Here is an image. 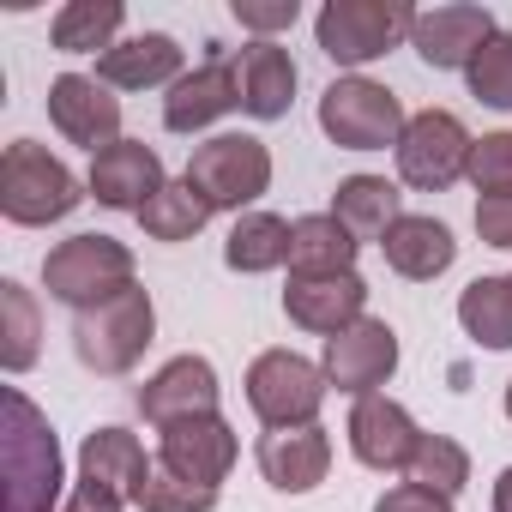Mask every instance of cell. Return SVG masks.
I'll return each mask as SVG.
<instances>
[{
	"label": "cell",
	"mask_w": 512,
	"mask_h": 512,
	"mask_svg": "<svg viewBox=\"0 0 512 512\" xmlns=\"http://www.w3.org/2000/svg\"><path fill=\"white\" fill-rule=\"evenodd\" d=\"M151 338H157V308H151V290L139 284L73 314V350L91 374H133Z\"/></svg>",
	"instance_id": "obj_3"
},
{
	"label": "cell",
	"mask_w": 512,
	"mask_h": 512,
	"mask_svg": "<svg viewBox=\"0 0 512 512\" xmlns=\"http://www.w3.org/2000/svg\"><path fill=\"white\" fill-rule=\"evenodd\" d=\"M85 187H91L97 205H109V211H133V217H139V211L169 187V175H163V157H157L145 139H121V145H109L103 157H91Z\"/></svg>",
	"instance_id": "obj_15"
},
{
	"label": "cell",
	"mask_w": 512,
	"mask_h": 512,
	"mask_svg": "<svg viewBox=\"0 0 512 512\" xmlns=\"http://www.w3.org/2000/svg\"><path fill=\"white\" fill-rule=\"evenodd\" d=\"M79 175L49 157L43 145L31 139H13L7 157H0V211H7V223L19 229H43V223H61L79 211Z\"/></svg>",
	"instance_id": "obj_2"
},
{
	"label": "cell",
	"mask_w": 512,
	"mask_h": 512,
	"mask_svg": "<svg viewBox=\"0 0 512 512\" xmlns=\"http://www.w3.org/2000/svg\"><path fill=\"white\" fill-rule=\"evenodd\" d=\"M284 314H290V326H302L314 338H338L344 326L368 320V284H362V272H344V278H290Z\"/></svg>",
	"instance_id": "obj_17"
},
{
	"label": "cell",
	"mask_w": 512,
	"mask_h": 512,
	"mask_svg": "<svg viewBox=\"0 0 512 512\" xmlns=\"http://www.w3.org/2000/svg\"><path fill=\"white\" fill-rule=\"evenodd\" d=\"M121 506H127L121 494H109V488H91V482H79V488H73V500H67L61 512H121Z\"/></svg>",
	"instance_id": "obj_38"
},
{
	"label": "cell",
	"mask_w": 512,
	"mask_h": 512,
	"mask_svg": "<svg viewBox=\"0 0 512 512\" xmlns=\"http://www.w3.org/2000/svg\"><path fill=\"white\" fill-rule=\"evenodd\" d=\"M494 512H512V464H506L500 482H494Z\"/></svg>",
	"instance_id": "obj_39"
},
{
	"label": "cell",
	"mask_w": 512,
	"mask_h": 512,
	"mask_svg": "<svg viewBox=\"0 0 512 512\" xmlns=\"http://www.w3.org/2000/svg\"><path fill=\"white\" fill-rule=\"evenodd\" d=\"M187 181H193V193L211 211H235L241 217L253 199L272 187V151H266V139H253V133H217V139L193 145Z\"/></svg>",
	"instance_id": "obj_7"
},
{
	"label": "cell",
	"mask_w": 512,
	"mask_h": 512,
	"mask_svg": "<svg viewBox=\"0 0 512 512\" xmlns=\"http://www.w3.org/2000/svg\"><path fill=\"white\" fill-rule=\"evenodd\" d=\"M476 235L500 253H512V193H488L476 199Z\"/></svg>",
	"instance_id": "obj_36"
},
{
	"label": "cell",
	"mask_w": 512,
	"mask_h": 512,
	"mask_svg": "<svg viewBox=\"0 0 512 512\" xmlns=\"http://www.w3.org/2000/svg\"><path fill=\"white\" fill-rule=\"evenodd\" d=\"M320 127L338 151H386V145L398 151L410 115H404L398 91H386L380 79L350 73V79H332L320 91Z\"/></svg>",
	"instance_id": "obj_6"
},
{
	"label": "cell",
	"mask_w": 512,
	"mask_h": 512,
	"mask_svg": "<svg viewBox=\"0 0 512 512\" xmlns=\"http://www.w3.org/2000/svg\"><path fill=\"white\" fill-rule=\"evenodd\" d=\"M494 31H500V25H494L488 7H476V0H446V7L416 13L410 43H416V55H422L434 73H464V67L476 61V49H482Z\"/></svg>",
	"instance_id": "obj_13"
},
{
	"label": "cell",
	"mask_w": 512,
	"mask_h": 512,
	"mask_svg": "<svg viewBox=\"0 0 512 512\" xmlns=\"http://www.w3.org/2000/svg\"><path fill=\"white\" fill-rule=\"evenodd\" d=\"M470 187L488 199V193H512V133H482L470 145Z\"/></svg>",
	"instance_id": "obj_34"
},
{
	"label": "cell",
	"mask_w": 512,
	"mask_h": 512,
	"mask_svg": "<svg viewBox=\"0 0 512 512\" xmlns=\"http://www.w3.org/2000/svg\"><path fill=\"white\" fill-rule=\"evenodd\" d=\"M145 470H151V458H145L139 434H127V428H97V434H85V446H79V482L109 488V494H121V500L139 494Z\"/></svg>",
	"instance_id": "obj_24"
},
{
	"label": "cell",
	"mask_w": 512,
	"mask_h": 512,
	"mask_svg": "<svg viewBox=\"0 0 512 512\" xmlns=\"http://www.w3.org/2000/svg\"><path fill=\"white\" fill-rule=\"evenodd\" d=\"M61 500V440L43 410L7 386V512H49Z\"/></svg>",
	"instance_id": "obj_1"
},
{
	"label": "cell",
	"mask_w": 512,
	"mask_h": 512,
	"mask_svg": "<svg viewBox=\"0 0 512 512\" xmlns=\"http://www.w3.org/2000/svg\"><path fill=\"white\" fill-rule=\"evenodd\" d=\"M296 0H235V19L241 31H253V43H278V31L296 25Z\"/></svg>",
	"instance_id": "obj_35"
},
{
	"label": "cell",
	"mask_w": 512,
	"mask_h": 512,
	"mask_svg": "<svg viewBox=\"0 0 512 512\" xmlns=\"http://www.w3.org/2000/svg\"><path fill=\"white\" fill-rule=\"evenodd\" d=\"M296 61L284 43H247L235 49V91H241V115L253 121H284L296 103Z\"/></svg>",
	"instance_id": "obj_20"
},
{
	"label": "cell",
	"mask_w": 512,
	"mask_h": 512,
	"mask_svg": "<svg viewBox=\"0 0 512 512\" xmlns=\"http://www.w3.org/2000/svg\"><path fill=\"white\" fill-rule=\"evenodd\" d=\"M344 434H350V452H356V464H368V470H380V476H392V470H410V452H416V440H422L416 416H410L398 398H386V392H368V398H356V404H350V422H344Z\"/></svg>",
	"instance_id": "obj_12"
},
{
	"label": "cell",
	"mask_w": 512,
	"mask_h": 512,
	"mask_svg": "<svg viewBox=\"0 0 512 512\" xmlns=\"http://www.w3.org/2000/svg\"><path fill=\"white\" fill-rule=\"evenodd\" d=\"M139 223H145V235L151 241H193L205 223H211V205L193 193V181L181 175V181H169L145 211H139Z\"/></svg>",
	"instance_id": "obj_30"
},
{
	"label": "cell",
	"mask_w": 512,
	"mask_h": 512,
	"mask_svg": "<svg viewBox=\"0 0 512 512\" xmlns=\"http://www.w3.org/2000/svg\"><path fill=\"white\" fill-rule=\"evenodd\" d=\"M470 133L452 109H422L410 115L404 139H398V175L416 187V193H446L452 181H464L470 169Z\"/></svg>",
	"instance_id": "obj_9"
},
{
	"label": "cell",
	"mask_w": 512,
	"mask_h": 512,
	"mask_svg": "<svg viewBox=\"0 0 512 512\" xmlns=\"http://www.w3.org/2000/svg\"><path fill=\"white\" fill-rule=\"evenodd\" d=\"M229 109H241V91H235V61L211 55L205 67L181 73L163 97V127L169 133H205L211 121H223Z\"/></svg>",
	"instance_id": "obj_19"
},
{
	"label": "cell",
	"mask_w": 512,
	"mask_h": 512,
	"mask_svg": "<svg viewBox=\"0 0 512 512\" xmlns=\"http://www.w3.org/2000/svg\"><path fill=\"white\" fill-rule=\"evenodd\" d=\"M398 199H404V193H398L386 175H350V181H338V193H332V217H338L356 241H386V229L404 217Z\"/></svg>",
	"instance_id": "obj_26"
},
{
	"label": "cell",
	"mask_w": 512,
	"mask_h": 512,
	"mask_svg": "<svg viewBox=\"0 0 512 512\" xmlns=\"http://www.w3.org/2000/svg\"><path fill=\"white\" fill-rule=\"evenodd\" d=\"M43 284L55 302H67L73 314L121 296L133 284V247L115 241V235H67L61 247H49V260H43Z\"/></svg>",
	"instance_id": "obj_5"
},
{
	"label": "cell",
	"mask_w": 512,
	"mask_h": 512,
	"mask_svg": "<svg viewBox=\"0 0 512 512\" xmlns=\"http://www.w3.org/2000/svg\"><path fill=\"white\" fill-rule=\"evenodd\" d=\"M410 31H416L410 0H326L314 19L320 55L338 67H368V61L392 55Z\"/></svg>",
	"instance_id": "obj_4"
},
{
	"label": "cell",
	"mask_w": 512,
	"mask_h": 512,
	"mask_svg": "<svg viewBox=\"0 0 512 512\" xmlns=\"http://www.w3.org/2000/svg\"><path fill=\"white\" fill-rule=\"evenodd\" d=\"M464 79H470V97H476V103L512 109V31H494V37L476 49V61L464 67Z\"/></svg>",
	"instance_id": "obj_33"
},
{
	"label": "cell",
	"mask_w": 512,
	"mask_h": 512,
	"mask_svg": "<svg viewBox=\"0 0 512 512\" xmlns=\"http://www.w3.org/2000/svg\"><path fill=\"white\" fill-rule=\"evenodd\" d=\"M121 25H127L121 0H67V7L55 13V25H49V43L61 55H109Z\"/></svg>",
	"instance_id": "obj_27"
},
{
	"label": "cell",
	"mask_w": 512,
	"mask_h": 512,
	"mask_svg": "<svg viewBox=\"0 0 512 512\" xmlns=\"http://www.w3.org/2000/svg\"><path fill=\"white\" fill-rule=\"evenodd\" d=\"M223 266L241 272V278H260V272L290 266V223L278 211H241L229 241H223Z\"/></svg>",
	"instance_id": "obj_25"
},
{
	"label": "cell",
	"mask_w": 512,
	"mask_h": 512,
	"mask_svg": "<svg viewBox=\"0 0 512 512\" xmlns=\"http://www.w3.org/2000/svg\"><path fill=\"white\" fill-rule=\"evenodd\" d=\"M260 476L278 488V494H308L326 482L332 470V434L314 422V428H266L260 434Z\"/></svg>",
	"instance_id": "obj_18"
},
{
	"label": "cell",
	"mask_w": 512,
	"mask_h": 512,
	"mask_svg": "<svg viewBox=\"0 0 512 512\" xmlns=\"http://www.w3.org/2000/svg\"><path fill=\"white\" fill-rule=\"evenodd\" d=\"M404 482L434 488V494H446V500H452V494L470 482V452H464L452 434H422V440H416V452H410Z\"/></svg>",
	"instance_id": "obj_31"
},
{
	"label": "cell",
	"mask_w": 512,
	"mask_h": 512,
	"mask_svg": "<svg viewBox=\"0 0 512 512\" xmlns=\"http://www.w3.org/2000/svg\"><path fill=\"white\" fill-rule=\"evenodd\" d=\"M356 253H362V241L332 211L290 223V278H344V272H356Z\"/></svg>",
	"instance_id": "obj_23"
},
{
	"label": "cell",
	"mask_w": 512,
	"mask_h": 512,
	"mask_svg": "<svg viewBox=\"0 0 512 512\" xmlns=\"http://www.w3.org/2000/svg\"><path fill=\"white\" fill-rule=\"evenodd\" d=\"M217 392L223 386H217V368L205 356H175L139 386V416L151 428H169L187 416H217Z\"/></svg>",
	"instance_id": "obj_16"
},
{
	"label": "cell",
	"mask_w": 512,
	"mask_h": 512,
	"mask_svg": "<svg viewBox=\"0 0 512 512\" xmlns=\"http://www.w3.org/2000/svg\"><path fill=\"white\" fill-rule=\"evenodd\" d=\"M326 392H332L326 368L296 356V350H266L247 368V410L266 428H314Z\"/></svg>",
	"instance_id": "obj_8"
},
{
	"label": "cell",
	"mask_w": 512,
	"mask_h": 512,
	"mask_svg": "<svg viewBox=\"0 0 512 512\" xmlns=\"http://www.w3.org/2000/svg\"><path fill=\"white\" fill-rule=\"evenodd\" d=\"M374 512H452V500L434 494V488H416V482H392V488L374 500Z\"/></svg>",
	"instance_id": "obj_37"
},
{
	"label": "cell",
	"mask_w": 512,
	"mask_h": 512,
	"mask_svg": "<svg viewBox=\"0 0 512 512\" xmlns=\"http://www.w3.org/2000/svg\"><path fill=\"white\" fill-rule=\"evenodd\" d=\"M380 253H386V266H392L398 278H410V284H434L440 272H452L458 241H452V229H446L440 217H416V211H404V217L386 229Z\"/></svg>",
	"instance_id": "obj_21"
},
{
	"label": "cell",
	"mask_w": 512,
	"mask_h": 512,
	"mask_svg": "<svg viewBox=\"0 0 512 512\" xmlns=\"http://www.w3.org/2000/svg\"><path fill=\"white\" fill-rule=\"evenodd\" d=\"M326 380L338 386V392H350V398H368V392H380L392 374H398V332L386 326V320H356V326H344L338 338H326Z\"/></svg>",
	"instance_id": "obj_11"
},
{
	"label": "cell",
	"mask_w": 512,
	"mask_h": 512,
	"mask_svg": "<svg viewBox=\"0 0 512 512\" xmlns=\"http://www.w3.org/2000/svg\"><path fill=\"white\" fill-rule=\"evenodd\" d=\"M43 332H37V302H31V290L25 284H0V368L7 374H25L31 362H37V344Z\"/></svg>",
	"instance_id": "obj_29"
},
{
	"label": "cell",
	"mask_w": 512,
	"mask_h": 512,
	"mask_svg": "<svg viewBox=\"0 0 512 512\" xmlns=\"http://www.w3.org/2000/svg\"><path fill=\"white\" fill-rule=\"evenodd\" d=\"M49 121L67 145H85L91 157L121 145V97H109L97 73H61L49 85Z\"/></svg>",
	"instance_id": "obj_10"
},
{
	"label": "cell",
	"mask_w": 512,
	"mask_h": 512,
	"mask_svg": "<svg viewBox=\"0 0 512 512\" xmlns=\"http://www.w3.org/2000/svg\"><path fill=\"white\" fill-rule=\"evenodd\" d=\"M506 422H512V380H506Z\"/></svg>",
	"instance_id": "obj_40"
},
{
	"label": "cell",
	"mask_w": 512,
	"mask_h": 512,
	"mask_svg": "<svg viewBox=\"0 0 512 512\" xmlns=\"http://www.w3.org/2000/svg\"><path fill=\"white\" fill-rule=\"evenodd\" d=\"M458 326L482 350H512V278H476V284H464Z\"/></svg>",
	"instance_id": "obj_28"
},
{
	"label": "cell",
	"mask_w": 512,
	"mask_h": 512,
	"mask_svg": "<svg viewBox=\"0 0 512 512\" xmlns=\"http://www.w3.org/2000/svg\"><path fill=\"white\" fill-rule=\"evenodd\" d=\"M97 79L109 91H157V85H175L181 79V43L169 31L127 37L109 55H97Z\"/></svg>",
	"instance_id": "obj_22"
},
{
	"label": "cell",
	"mask_w": 512,
	"mask_h": 512,
	"mask_svg": "<svg viewBox=\"0 0 512 512\" xmlns=\"http://www.w3.org/2000/svg\"><path fill=\"white\" fill-rule=\"evenodd\" d=\"M157 434H163V440H157V464L175 470V476H187V482L217 488V482L235 470L241 440H235V428H229L223 416H187V422H169V428H157Z\"/></svg>",
	"instance_id": "obj_14"
},
{
	"label": "cell",
	"mask_w": 512,
	"mask_h": 512,
	"mask_svg": "<svg viewBox=\"0 0 512 512\" xmlns=\"http://www.w3.org/2000/svg\"><path fill=\"white\" fill-rule=\"evenodd\" d=\"M133 506H139V512H217V488L187 482V476H175V470H163V464L151 458V470H145Z\"/></svg>",
	"instance_id": "obj_32"
}]
</instances>
